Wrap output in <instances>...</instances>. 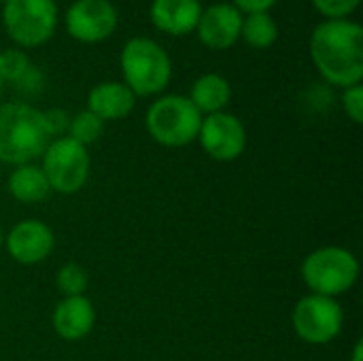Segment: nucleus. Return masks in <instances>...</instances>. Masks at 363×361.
I'll list each match as a JSON object with an SVG mask.
<instances>
[{
    "instance_id": "28",
    "label": "nucleus",
    "mask_w": 363,
    "mask_h": 361,
    "mask_svg": "<svg viewBox=\"0 0 363 361\" xmlns=\"http://www.w3.org/2000/svg\"><path fill=\"white\" fill-rule=\"evenodd\" d=\"M4 85H6V83H4V77H2V70H0V96H2V89H4Z\"/></svg>"
},
{
    "instance_id": "10",
    "label": "nucleus",
    "mask_w": 363,
    "mask_h": 361,
    "mask_svg": "<svg viewBox=\"0 0 363 361\" xmlns=\"http://www.w3.org/2000/svg\"><path fill=\"white\" fill-rule=\"evenodd\" d=\"M202 149L217 162H234L247 147V130L232 113H213L202 117L198 132Z\"/></svg>"
},
{
    "instance_id": "8",
    "label": "nucleus",
    "mask_w": 363,
    "mask_h": 361,
    "mask_svg": "<svg viewBox=\"0 0 363 361\" xmlns=\"http://www.w3.org/2000/svg\"><path fill=\"white\" fill-rule=\"evenodd\" d=\"M296 334L311 345H328L342 330V309L334 298L311 294L296 304Z\"/></svg>"
},
{
    "instance_id": "23",
    "label": "nucleus",
    "mask_w": 363,
    "mask_h": 361,
    "mask_svg": "<svg viewBox=\"0 0 363 361\" xmlns=\"http://www.w3.org/2000/svg\"><path fill=\"white\" fill-rule=\"evenodd\" d=\"M342 106L345 113L351 117L353 123H363V87L362 83L351 85L342 91Z\"/></svg>"
},
{
    "instance_id": "19",
    "label": "nucleus",
    "mask_w": 363,
    "mask_h": 361,
    "mask_svg": "<svg viewBox=\"0 0 363 361\" xmlns=\"http://www.w3.org/2000/svg\"><path fill=\"white\" fill-rule=\"evenodd\" d=\"M102 134H104V121L85 109V111L77 113L74 117H70V126H68L66 136L77 140L79 145L87 147V145H94Z\"/></svg>"
},
{
    "instance_id": "2",
    "label": "nucleus",
    "mask_w": 363,
    "mask_h": 361,
    "mask_svg": "<svg viewBox=\"0 0 363 361\" xmlns=\"http://www.w3.org/2000/svg\"><path fill=\"white\" fill-rule=\"evenodd\" d=\"M49 143L43 111L26 102L0 104V162L30 164L45 153Z\"/></svg>"
},
{
    "instance_id": "5",
    "label": "nucleus",
    "mask_w": 363,
    "mask_h": 361,
    "mask_svg": "<svg viewBox=\"0 0 363 361\" xmlns=\"http://www.w3.org/2000/svg\"><path fill=\"white\" fill-rule=\"evenodd\" d=\"M202 113L187 96H162L147 111V130L164 147H185L198 138Z\"/></svg>"
},
{
    "instance_id": "22",
    "label": "nucleus",
    "mask_w": 363,
    "mask_h": 361,
    "mask_svg": "<svg viewBox=\"0 0 363 361\" xmlns=\"http://www.w3.org/2000/svg\"><path fill=\"white\" fill-rule=\"evenodd\" d=\"M362 0H313V6L325 19H351Z\"/></svg>"
},
{
    "instance_id": "16",
    "label": "nucleus",
    "mask_w": 363,
    "mask_h": 361,
    "mask_svg": "<svg viewBox=\"0 0 363 361\" xmlns=\"http://www.w3.org/2000/svg\"><path fill=\"white\" fill-rule=\"evenodd\" d=\"M187 98L202 115H213V113H221L228 106L232 98V87L223 74L206 72L196 79Z\"/></svg>"
},
{
    "instance_id": "6",
    "label": "nucleus",
    "mask_w": 363,
    "mask_h": 361,
    "mask_svg": "<svg viewBox=\"0 0 363 361\" xmlns=\"http://www.w3.org/2000/svg\"><path fill=\"white\" fill-rule=\"evenodd\" d=\"M302 277L308 289H313L317 296L336 298L355 285L359 277V264L355 255L342 247H323L304 260Z\"/></svg>"
},
{
    "instance_id": "29",
    "label": "nucleus",
    "mask_w": 363,
    "mask_h": 361,
    "mask_svg": "<svg viewBox=\"0 0 363 361\" xmlns=\"http://www.w3.org/2000/svg\"><path fill=\"white\" fill-rule=\"evenodd\" d=\"M2 243H4V232H2V226H0V247H2Z\"/></svg>"
},
{
    "instance_id": "15",
    "label": "nucleus",
    "mask_w": 363,
    "mask_h": 361,
    "mask_svg": "<svg viewBox=\"0 0 363 361\" xmlns=\"http://www.w3.org/2000/svg\"><path fill=\"white\" fill-rule=\"evenodd\" d=\"M136 96L121 81H104L91 87L87 96V111H91L102 121H117L132 113Z\"/></svg>"
},
{
    "instance_id": "30",
    "label": "nucleus",
    "mask_w": 363,
    "mask_h": 361,
    "mask_svg": "<svg viewBox=\"0 0 363 361\" xmlns=\"http://www.w3.org/2000/svg\"><path fill=\"white\" fill-rule=\"evenodd\" d=\"M0 2H2V4H4V2H6V0H0Z\"/></svg>"
},
{
    "instance_id": "13",
    "label": "nucleus",
    "mask_w": 363,
    "mask_h": 361,
    "mask_svg": "<svg viewBox=\"0 0 363 361\" xmlns=\"http://www.w3.org/2000/svg\"><path fill=\"white\" fill-rule=\"evenodd\" d=\"M200 15V0H153L149 9L151 23L168 36L191 34L198 26Z\"/></svg>"
},
{
    "instance_id": "21",
    "label": "nucleus",
    "mask_w": 363,
    "mask_h": 361,
    "mask_svg": "<svg viewBox=\"0 0 363 361\" xmlns=\"http://www.w3.org/2000/svg\"><path fill=\"white\" fill-rule=\"evenodd\" d=\"M30 66H32V62L23 53V49H6V51H0V70H2L4 83L15 85L28 72Z\"/></svg>"
},
{
    "instance_id": "4",
    "label": "nucleus",
    "mask_w": 363,
    "mask_h": 361,
    "mask_svg": "<svg viewBox=\"0 0 363 361\" xmlns=\"http://www.w3.org/2000/svg\"><path fill=\"white\" fill-rule=\"evenodd\" d=\"M55 0H6L2 26L19 49H36L51 40L57 28Z\"/></svg>"
},
{
    "instance_id": "24",
    "label": "nucleus",
    "mask_w": 363,
    "mask_h": 361,
    "mask_svg": "<svg viewBox=\"0 0 363 361\" xmlns=\"http://www.w3.org/2000/svg\"><path fill=\"white\" fill-rule=\"evenodd\" d=\"M43 121H45V130L49 134V138H62V136L68 134L70 117H68L66 111H62V109L43 111Z\"/></svg>"
},
{
    "instance_id": "1",
    "label": "nucleus",
    "mask_w": 363,
    "mask_h": 361,
    "mask_svg": "<svg viewBox=\"0 0 363 361\" xmlns=\"http://www.w3.org/2000/svg\"><path fill=\"white\" fill-rule=\"evenodd\" d=\"M311 57L319 74L336 87L363 79V28L353 19H325L311 34Z\"/></svg>"
},
{
    "instance_id": "25",
    "label": "nucleus",
    "mask_w": 363,
    "mask_h": 361,
    "mask_svg": "<svg viewBox=\"0 0 363 361\" xmlns=\"http://www.w3.org/2000/svg\"><path fill=\"white\" fill-rule=\"evenodd\" d=\"M43 83H45L43 72L32 64V66L28 68V72H26L13 87L19 89V91H23V94H38V91L43 89Z\"/></svg>"
},
{
    "instance_id": "3",
    "label": "nucleus",
    "mask_w": 363,
    "mask_h": 361,
    "mask_svg": "<svg viewBox=\"0 0 363 361\" xmlns=\"http://www.w3.org/2000/svg\"><path fill=\"white\" fill-rule=\"evenodd\" d=\"M123 83L134 96L162 94L172 77V62L168 51L149 36L130 38L119 55Z\"/></svg>"
},
{
    "instance_id": "14",
    "label": "nucleus",
    "mask_w": 363,
    "mask_h": 361,
    "mask_svg": "<svg viewBox=\"0 0 363 361\" xmlns=\"http://www.w3.org/2000/svg\"><path fill=\"white\" fill-rule=\"evenodd\" d=\"M96 321L91 302L85 296L64 298L53 311V330L60 338L74 343L85 338Z\"/></svg>"
},
{
    "instance_id": "27",
    "label": "nucleus",
    "mask_w": 363,
    "mask_h": 361,
    "mask_svg": "<svg viewBox=\"0 0 363 361\" xmlns=\"http://www.w3.org/2000/svg\"><path fill=\"white\" fill-rule=\"evenodd\" d=\"M363 360V347L362 343L355 345V351H353V361H362Z\"/></svg>"
},
{
    "instance_id": "20",
    "label": "nucleus",
    "mask_w": 363,
    "mask_h": 361,
    "mask_svg": "<svg viewBox=\"0 0 363 361\" xmlns=\"http://www.w3.org/2000/svg\"><path fill=\"white\" fill-rule=\"evenodd\" d=\"M57 289L66 296V298H74V296H83V291L87 289L89 285V279H87V270L74 262L66 264L60 268L57 272Z\"/></svg>"
},
{
    "instance_id": "17",
    "label": "nucleus",
    "mask_w": 363,
    "mask_h": 361,
    "mask_svg": "<svg viewBox=\"0 0 363 361\" xmlns=\"http://www.w3.org/2000/svg\"><path fill=\"white\" fill-rule=\"evenodd\" d=\"M9 191L17 202L36 204V202H43L49 196L51 187L47 183L45 172L38 166L23 164V166H17L13 170V174L9 179Z\"/></svg>"
},
{
    "instance_id": "18",
    "label": "nucleus",
    "mask_w": 363,
    "mask_h": 361,
    "mask_svg": "<svg viewBox=\"0 0 363 361\" xmlns=\"http://www.w3.org/2000/svg\"><path fill=\"white\" fill-rule=\"evenodd\" d=\"M240 38L253 49H270L279 38V23L270 13H251L242 19Z\"/></svg>"
},
{
    "instance_id": "12",
    "label": "nucleus",
    "mask_w": 363,
    "mask_h": 361,
    "mask_svg": "<svg viewBox=\"0 0 363 361\" xmlns=\"http://www.w3.org/2000/svg\"><path fill=\"white\" fill-rule=\"evenodd\" d=\"M53 243L55 240L51 228L36 219L19 221L6 236L9 255L23 266H32L47 260L53 251Z\"/></svg>"
},
{
    "instance_id": "7",
    "label": "nucleus",
    "mask_w": 363,
    "mask_h": 361,
    "mask_svg": "<svg viewBox=\"0 0 363 361\" xmlns=\"http://www.w3.org/2000/svg\"><path fill=\"white\" fill-rule=\"evenodd\" d=\"M40 170L47 177L51 191L77 194L89 177V153L87 147L77 140L62 136L49 143L43 153Z\"/></svg>"
},
{
    "instance_id": "9",
    "label": "nucleus",
    "mask_w": 363,
    "mask_h": 361,
    "mask_svg": "<svg viewBox=\"0 0 363 361\" xmlns=\"http://www.w3.org/2000/svg\"><path fill=\"white\" fill-rule=\"evenodd\" d=\"M66 32L87 45L111 38L119 26V13L108 0H74L64 15Z\"/></svg>"
},
{
    "instance_id": "26",
    "label": "nucleus",
    "mask_w": 363,
    "mask_h": 361,
    "mask_svg": "<svg viewBox=\"0 0 363 361\" xmlns=\"http://www.w3.org/2000/svg\"><path fill=\"white\" fill-rule=\"evenodd\" d=\"M279 0H232V4L242 13V15H251V13H268Z\"/></svg>"
},
{
    "instance_id": "11",
    "label": "nucleus",
    "mask_w": 363,
    "mask_h": 361,
    "mask_svg": "<svg viewBox=\"0 0 363 361\" xmlns=\"http://www.w3.org/2000/svg\"><path fill=\"white\" fill-rule=\"evenodd\" d=\"M245 15L232 2H217L202 9L196 32L204 47L213 51H225L234 47L240 38Z\"/></svg>"
}]
</instances>
